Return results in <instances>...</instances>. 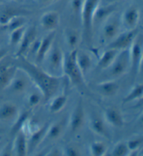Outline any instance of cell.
Segmentation results:
<instances>
[{
  "label": "cell",
  "mask_w": 143,
  "mask_h": 156,
  "mask_svg": "<svg viewBox=\"0 0 143 156\" xmlns=\"http://www.w3.org/2000/svg\"><path fill=\"white\" fill-rule=\"evenodd\" d=\"M19 58L20 62L18 68L26 73L31 82L36 84L37 89L41 92L43 98L49 100L54 96L59 89L61 84L60 77L53 76L45 70L41 69L36 65L27 60L25 57Z\"/></svg>",
  "instance_id": "obj_1"
},
{
  "label": "cell",
  "mask_w": 143,
  "mask_h": 156,
  "mask_svg": "<svg viewBox=\"0 0 143 156\" xmlns=\"http://www.w3.org/2000/svg\"><path fill=\"white\" fill-rule=\"evenodd\" d=\"M77 51V49L71 50L65 56L62 73L76 86L82 87L84 84V76L76 62Z\"/></svg>",
  "instance_id": "obj_2"
},
{
  "label": "cell",
  "mask_w": 143,
  "mask_h": 156,
  "mask_svg": "<svg viewBox=\"0 0 143 156\" xmlns=\"http://www.w3.org/2000/svg\"><path fill=\"white\" fill-rule=\"evenodd\" d=\"M64 58V55L61 48L57 44L53 43L52 47L44 58V60H46L47 66V70L45 71L53 76L59 77L63 74Z\"/></svg>",
  "instance_id": "obj_3"
},
{
  "label": "cell",
  "mask_w": 143,
  "mask_h": 156,
  "mask_svg": "<svg viewBox=\"0 0 143 156\" xmlns=\"http://www.w3.org/2000/svg\"><path fill=\"white\" fill-rule=\"evenodd\" d=\"M101 0H84L80 12V20L83 28V34L86 40L91 38L93 16Z\"/></svg>",
  "instance_id": "obj_4"
},
{
  "label": "cell",
  "mask_w": 143,
  "mask_h": 156,
  "mask_svg": "<svg viewBox=\"0 0 143 156\" xmlns=\"http://www.w3.org/2000/svg\"><path fill=\"white\" fill-rule=\"evenodd\" d=\"M122 27L120 16L113 13L103 21L101 30V41L103 43H110L121 32Z\"/></svg>",
  "instance_id": "obj_5"
},
{
  "label": "cell",
  "mask_w": 143,
  "mask_h": 156,
  "mask_svg": "<svg viewBox=\"0 0 143 156\" xmlns=\"http://www.w3.org/2000/svg\"><path fill=\"white\" fill-rule=\"evenodd\" d=\"M130 66V55L128 49L120 50L112 64L108 68H110V74L113 77L122 76L127 72Z\"/></svg>",
  "instance_id": "obj_6"
},
{
  "label": "cell",
  "mask_w": 143,
  "mask_h": 156,
  "mask_svg": "<svg viewBox=\"0 0 143 156\" xmlns=\"http://www.w3.org/2000/svg\"><path fill=\"white\" fill-rule=\"evenodd\" d=\"M138 34H139L138 27L120 32L113 41L108 43V48L115 49L117 50L128 49Z\"/></svg>",
  "instance_id": "obj_7"
},
{
  "label": "cell",
  "mask_w": 143,
  "mask_h": 156,
  "mask_svg": "<svg viewBox=\"0 0 143 156\" xmlns=\"http://www.w3.org/2000/svg\"><path fill=\"white\" fill-rule=\"evenodd\" d=\"M142 36L138 34L136 38L133 41L131 45L128 48L130 55V66L135 73H138L142 63Z\"/></svg>",
  "instance_id": "obj_8"
},
{
  "label": "cell",
  "mask_w": 143,
  "mask_h": 156,
  "mask_svg": "<svg viewBox=\"0 0 143 156\" xmlns=\"http://www.w3.org/2000/svg\"><path fill=\"white\" fill-rule=\"evenodd\" d=\"M30 82L31 80L26 73L21 69L20 72H19L18 68L7 88H9V89L14 94H23L29 89Z\"/></svg>",
  "instance_id": "obj_9"
},
{
  "label": "cell",
  "mask_w": 143,
  "mask_h": 156,
  "mask_svg": "<svg viewBox=\"0 0 143 156\" xmlns=\"http://www.w3.org/2000/svg\"><path fill=\"white\" fill-rule=\"evenodd\" d=\"M120 18L122 27L126 30L137 28L140 18V11L138 7L130 6L123 11Z\"/></svg>",
  "instance_id": "obj_10"
},
{
  "label": "cell",
  "mask_w": 143,
  "mask_h": 156,
  "mask_svg": "<svg viewBox=\"0 0 143 156\" xmlns=\"http://www.w3.org/2000/svg\"><path fill=\"white\" fill-rule=\"evenodd\" d=\"M55 38V31H50L42 40L39 41L37 50L36 51V62L37 63H42L50 48L54 43Z\"/></svg>",
  "instance_id": "obj_11"
},
{
  "label": "cell",
  "mask_w": 143,
  "mask_h": 156,
  "mask_svg": "<svg viewBox=\"0 0 143 156\" xmlns=\"http://www.w3.org/2000/svg\"><path fill=\"white\" fill-rule=\"evenodd\" d=\"M84 121H85V115H84V107L82 105V102L80 101L77 102L76 106L75 107L69 121L71 131L77 132L80 130L84 126Z\"/></svg>",
  "instance_id": "obj_12"
},
{
  "label": "cell",
  "mask_w": 143,
  "mask_h": 156,
  "mask_svg": "<svg viewBox=\"0 0 143 156\" xmlns=\"http://www.w3.org/2000/svg\"><path fill=\"white\" fill-rule=\"evenodd\" d=\"M36 41V30L34 27L26 29L23 38L18 45V50L17 52V57H25L27 53L29 52L31 46Z\"/></svg>",
  "instance_id": "obj_13"
},
{
  "label": "cell",
  "mask_w": 143,
  "mask_h": 156,
  "mask_svg": "<svg viewBox=\"0 0 143 156\" xmlns=\"http://www.w3.org/2000/svg\"><path fill=\"white\" fill-rule=\"evenodd\" d=\"M60 21V17L57 11H51L46 12L40 19V24L43 29L46 31H55L58 27Z\"/></svg>",
  "instance_id": "obj_14"
},
{
  "label": "cell",
  "mask_w": 143,
  "mask_h": 156,
  "mask_svg": "<svg viewBox=\"0 0 143 156\" xmlns=\"http://www.w3.org/2000/svg\"><path fill=\"white\" fill-rule=\"evenodd\" d=\"M13 151L16 152L17 155H26L28 152V140L23 128L16 133L14 140Z\"/></svg>",
  "instance_id": "obj_15"
},
{
  "label": "cell",
  "mask_w": 143,
  "mask_h": 156,
  "mask_svg": "<svg viewBox=\"0 0 143 156\" xmlns=\"http://www.w3.org/2000/svg\"><path fill=\"white\" fill-rule=\"evenodd\" d=\"M114 11H115V8H114L113 4H102L101 2H100L94 12L93 21H92L93 27L94 24H97L99 23H103V21L106 18L114 13Z\"/></svg>",
  "instance_id": "obj_16"
},
{
  "label": "cell",
  "mask_w": 143,
  "mask_h": 156,
  "mask_svg": "<svg viewBox=\"0 0 143 156\" xmlns=\"http://www.w3.org/2000/svg\"><path fill=\"white\" fill-rule=\"evenodd\" d=\"M66 121L61 119L52 124H49L45 139L48 138L49 140L54 141L61 137L66 128Z\"/></svg>",
  "instance_id": "obj_17"
},
{
  "label": "cell",
  "mask_w": 143,
  "mask_h": 156,
  "mask_svg": "<svg viewBox=\"0 0 143 156\" xmlns=\"http://www.w3.org/2000/svg\"><path fill=\"white\" fill-rule=\"evenodd\" d=\"M18 115V109L11 102H4L0 106V120L8 121L16 119Z\"/></svg>",
  "instance_id": "obj_18"
},
{
  "label": "cell",
  "mask_w": 143,
  "mask_h": 156,
  "mask_svg": "<svg viewBox=\"0 0 143 156\" xmlns=\"http://www.w3.org/2000/svg\"><path fill=\"white\" fill-rule=\"evenodd\" d=\"M48 126L49 124H45L44 126L40 127L31 133L30 139L28 140V151L30 149H35L45 138Z\"/></svg>",
  "instance_id": "obj_19"
},
{
  "label": "cell",
  "mask_w": 143,
  "mask_h": 156,
  "mask_svg": "<svg viewBox=\"0 0 143 156\" xmlns=\"http://www.w3.org/2000/svg\"><path fill=\"white\" fill-rule=\"evenodd\" d=\"M105 119L109 124L117 128L123 126L124 123L122 112L115 107H110L106 109L105 112Z\"/></svg>",
  "instance_id": "obj_20"
},
{
  "label": "cell",
  "mask_w": 143,
  "mask_h": 156,
  "mask_svg": "<svg viewBox=\"0 0 143 156\" xmlns=\"http://www.w3.org/2000/svg\"><path fill=\"white\" fill-rule=\"evenodd\" d=\"M76 62L82 74L84 75L89 71L92 65V58L91 56L84 51H77Z\"/></svg>",
  "instance_id": "obj_21"
},
{
  "label": "cell",
  "mask_w": 143,
  "mask_h": 156,
  "mask_svg": "<svg viewBox=\"0 0 143 156\" xmlns=\"http://www.w3.org/2000/svg\"><path fill=\"white\" fill-rule=\"evenodd\" d=\"M89 126L91 130L96 135L107 137L108 136L105 121L98 115H94L89 121Z\"/></svg>",
  "instance_id": "obj_22"
},
{
  "label": "cell",
  "mask_w": 143,
  "mask_h": 156,
  "mask_svg": "<svg viewBox=\"0 0 143 156\" xmlns=\"http://www.w3.org/2000/svg\"><path fill=\"white\" fill-rule=\"evenodd\" d=\"M120 50H117L115 49L108 48L104 51V52L99 58L98 66L101 69H107L110 66L115 58L117 57L118 52Z\"/></svg>",
  "instance_id": "obj_23"
},
{
  "label": "cell",
  "mask_w": 143,
  "mask_h": 156,
  "mask_svg": "<svg viewBox=\"0 0 143 156\" xmlns=\"http://www.w3.org/2000/svg\"><path fill=\"white\" fill-rule=\"evenodd\" d=\"M17 69H18L17 67L7 66L0 68V88L4 89L9 87Z\"/></svg>",
  "instance_id": "obj_24"
},
{
  "label": "cell",
  "mask_w": 143,
  "mask_h": 156,
  "mask_svg": "<svg viewBox=\"0 0 143 156\" xmlns=\"http://www.w3.org/2000/svg\"><path fill=\"white\" fill-rule=\"evenodd\" d=\"M98 89L103 96L110 97L117 94L119 90V85L114 80H108V81L99 83Z\"/></svg>",
  "instance_id": "obj_25"
},
{
  "label": "cell",
  "mask_w": 143,
  "mask_h": 156,
  "mask_svg": "<svg viewBox=\"0 0 143 156\" xmlns=\"http://www.w3.org/2000/svg\"><path fill=\"white\" fill-rule=\"evenodd\" d=\"M64 38L70 50H73L77 49V46L80 42V34L78 31L75 29H68L65 32Z\"/></svg>",
  "instance_id": "obj_26"
},
{
  "label": "cell",
  "mask_w": 143,
  "mask_h": 156,
  "mask_svg": "<svg viewBox=\"0 0 143 156\" xmlns=\"http://www.w3.org/2000/svg\"><path fill=\"white\" fill-rule=\"evenodd\" d=\"M68 101L66 94H61L55 96L50 105L49 109L52 113H58L64 108Z\"/></svg>",
  "instance_id": "obj_27"
},
{
  "label": "cell",
  "mask_w": 143,
  "mask_h": 156,
  "mask_svg": "<svg viewBox=\"0 0 143 156\" xmlns=\"http://www.w3.org/2000/svg\"><path fill=\"white\" fill-rule=\"evenodd\" d=\"M143 86L142 84H138L133 87L130 92L123 98V103H128L136 100H139L142 97Z\"/></svg>",
  "instance_id": "obj_28"
},
{
  "label": "cell",
  "mask_w": 143,
  "mask_h": 156,
  "mask_svg": "<svg viewBox=\"0 0 143 156\" xmlns=\"http://www.w3.org/2000/svg\"><path fill=\"white\" fill-rule=\"evenodd\" d=\"M26 29V27L23 26L20 28L11 31L10 37H9V43H10L11 45L16 46L20 44L22 38H23L24 34H25Z\"/></svg>",
  "instance_id": "obj_29"
},
{
  "label": "cell",
  "mask_w": 143,
  "mask_h": 156,
  "mask_svg": "<svg viewBox=\"0 0 143 156\" xmlns=\"http://www.w3.org/2000/svg\"><path fill=\"white\" fill-rule=\"evenodd\" d=\"M29 116H30V111L27 110L24 111L21 113L20 115H18L16 118L15 123L13 124L12 127V132L14 134H16L17 132H18L21 129L23 128L25 123L28 120Z\"/></svg>",
  "instance_id": "obj_30"
},
{
  "label": "cell",
  "mask_w": 143,
  "mask_h": 156,
  "mask_svg": "<svg viewBox=\"0 0 143 156\" xmlns=\"http://www.w3.org/2000/svg\"><path fill=\"white\" fill-rule=\"evenodd\" d=\"M107 146L102 141H94L90 146V152L92 155L101 156L105 154Z\"/></svg>",
  "instance_id": "obj_31"
},
{
  "label": "cell",
  "mask_w": 143,
  "mask_h": 156,
  "mask_svg": "<svg viewBox=\"0 0 143 156\" xmlns=\"http://www.w3.org/2000/svg\"><path fill=\"white\" fill-rule=\"evenodd\" d=\"M43 98V96L41 92L38 90L37 91H31L28 94L27 96V102L28 105L31 107H34L38 105Z\"/></svg>",
  "instance_id": "obj_32"
},
{
  "label": "cell",
  "mask_w": 143,
  "mask_h": 156,
  "mask_svg": "<svg viewBox=\"0 0 143 156\" xmlns=\"http://www.w3.org/2000/svg\"><path fill=\"white\" fill-rule=\"evenodd\" d=\"M25 23L26 20L25 19V18H23V16L17 15V16H14L13 18L11 20V21L9 22V23L6 27L11 31L16 29L20 28L21 27L25 26Z\"/></svg>",
  "instance_id": "obj_33"
},
{
  "label": "cell",
  "mask_w": 143,
  "mask_h": 156,
  "mask_svg": "<svg viewBox=\"0 0 143 156\" xmlns=\"http://www.w3.org/2000/svg\"><path fill=\"white\" fill-rule=\"evenodd\" d=\"M129 150L125 142H119L115 146L112 151V155L114 156H124L129 153Z\"/></svg>",
  "instance_id": "obj_34"
},
{
  "label": "cell",
  "mask_w": 143,
  "mask_h": 156,
  "mask_svg": "<svg viewBox=\"0 0 143 156\" xmlns=\"http://www.w3.org/2000/svg\"><path fill=\"white\" fill-rule=\"evenodd\" d=\"M143 143L142 136H138L128 140L127 143L128 150L130 151H137L140 149Z\"/></svg>",
  "instance_id": "obj_35"
},
{
  "label": "cell",
  "mask_w": 143,
  "mask_h": 156,
  "mask_svg": "<svg viewBox=\"0 0 143 156\" xmlns=\"http://www.w3.org/2000/svg\"><path fill=\"white\" fill-rule=\"evenodd\" d=\"M17 15L18 14H16V12L11 11V10L3 11L0 13V25L6 27L11 20Z\"/></svg>",
  "instance_id": "obj_36"
},
{
  "label": "cell",
  "mask_w": 143,
  "mask_h": 156,
  "mask_svg": "<svg viewBox=\"0 0 143 156\" xmlns=\"http://www.w3.org/2000/svg\"><path fill=\"white\" fill-rule=\"evenodd\" d=\"M84 0H71V9L73 13L80 16V12Z\"/></svg>",
  "instance_id": "obj_37"
},
{
  "label": "cell",
  "mask_w": 143,
  "mask_h": 156,
  "mask_svg": "<svg viewBox=\"0 0 143 156\" xmlns=\"http://www.w3.org/2000/svg\"><path fill=\"white\" fill-rule=\"evenodd\" d=\"M63 154H65L69 156H77L81 155L82 153L80 150L77 146H69L65 148Z\"/></svg>",
  "instance_id": "obj_38"
},
{
  "label": "cell",
  "mask_w": 143,
  "mask_h": 156,
  "mask_svg": "<svg viewBox=\"0 0 143 156\" xmlns=\"http://www.w3.org/2000/svg\"><path fill=\"white\" fill-rule=\"evenodd\" d=\"M7 54V50L5 48H0V61L6 57Z\"/></svg>",
  "instance_id": "obj_39"
},
{
  "label": "cell",
  "mask_w": 143,
  "mask_h": 156,
  "mask_svg": "<svg viewBox=\"0 0 143 156\" xmlns=\"http://www.w3.org/2000/svg\"><path fill=\"white\" fill-rule=\"evenodd\" d=\"M59 149H57V148H54V149H52V151H50L51 152L49 153V155H63L62 153H60L59 152Z\"/></svg>",
  "instance_id": "obj_40"
},
{
  "label": "cell",
  "mask_w": 143,
  "mask_h": 156,
  "mask_svg": "<svg viewBox=\"0 0 143 156\" xmlns=\"http://www.w3.org/2000/svg\"><path fill=\"white\" fill-rule=\"evenodd\" d=\"M101 1H103V4H114L115 2L120 1V0H101Z\"/></svg>",
  "instance_id": "obj_41"
},
{
  "label": "cell",
  "mask_w": 143,
  "mask_h": 156,
  "mask_svg": "<svg viewBox=\"0 0 143 156\" xmlns=\"http://www.w3.org/2000/svg\"><path fill=\"white\" fill-rule=\"evenodd\" d=\"M37 1H38L42 4H48V3H50V2H54L55 0H37Z\"/></svg>",
  "instance_id": "obj_42"
},
{
  "label": "cell",
  "mask_w": 143,
  "mask_h": 156,
  "mask_svg": "<svg viewBox=\"0 0 143 156\" xmlns=\"http://www.w3.org/2000/svg\"><path fill=\"white\" fill-rule=\"evenodd\" d=\"M2 2H3V0H0V4H1Z\"/></svg>",
  "instance_id": "obj_43"
},
{
  "label": "cell",
  "mask_w": 143,
  "mask_h": 156,
  "mask_svg": "<svg viewBox=\"0 0 143 156\" xmlns=\"http://www.w3.org/2000/svg\"><path fill=\"white\" fill-rule=\"evenodd\" d=\"M16 1H21V0H16Z\"/></svg>",
  "instance_id": "obj_44"
}]
</instances>
